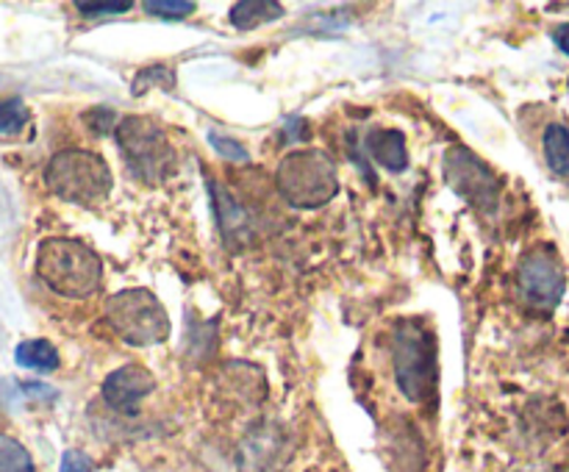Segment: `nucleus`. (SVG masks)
Segmentation results:
<instances>
[{"mask_svg":"<svg viewBox=\"0 0 569 472\" xmlns=\"http://www.w3.org/2000/svg\"><path fill=\"white\" fill-rule=\"evenodd\" d=\"M37 275L50 292L83 300L103 287V261L78 239L50 237L37 250Z\"/></svg>","mask_w":569,"mask_h":472,"instance_id":"f257e3e1","label":"nucleus"},{"mask_svg":"<svg viewBox=\"0 0 569 472\" xmlns=\"http://www.w3.org/2000/svg\"><path fill=\"white\" fill-rule=\"evenodd\" d=\"M281 198L295 209H322L339 192L337 164L322 150H295L276 170Z\"/></svg>","mask_w":569,"mask_h":472,"instance_id":"f03ea898","label":"nucleus"},{"mask_svg":"<svg viewBox=\"0 0 569 472\" xmlns=\"http://www.w3.org/2000/svg\"><path fill=\"white\" fill-rule=\"evenodd\" d=\"M44 183L56 198L76 205L103 203L114 187L109 164L92 150H61L48 161Z\"/></svg>","mask_w":569,"mask_h":472,"instance_id":"7ed1b4c3","label":"nucleus"},{"mask_svg":"<svg viewBox=\"0 0 569 472\" xmlns=\"http://www.w3.org/2000/svg\"><path fill=\"white\" fill-rule=\"evenodd\" d=\"M106 322L131 348H150L170 337V317L148 289H122L106 300Z\"/></svg>","mask_w":569,"mask_h":472,"instance_id":"20e7f679","label":"nucleus"},{"mask_svg":"<svg viewBox=\"0 0 569 472\" xmlns=\"http://www.w3.org/2000/svg\"><path fill=\"white\" fill-rule=\"evenodd\" d=\"M117 144L122 150L128 170L144 183H159L176 167V150L164 128L150 117H126L117 122Z\"/></svg>","mask_w":569,"mask_h":472,"instance_id":"39448f33","label":"nucleus"},{"mask_svg":"<svg viewBox=\"0 0 569 472\" xmlns=\"http://www.w3.org/2000/svg\"><path fill=\"white\" fill-rule=\"evenodd\" d=\"M392 359L400 392L415 403L431 398L437 386V348H433L431 333L415 322L400 325L395 331Z\"/></svg>","mask_w":569,"mask_h":472,"instance_id":"423d86ee","label":"nucleus"},{"mask_svg":"<svg viewBox=\"0 0 569 472\" xmlns=\"http://www.w3.org/2000/svg\"><path fill=\"white\" fill-rule=\"evenodd\" d=\"M445 181L459 198L481 211H492L500 198V183L495 172L467 148H450L445 153Z\"/></svg>","mask_w":569,"mask_h":472,"instance_id":"0eeeda50","label":"nucleus"},{"mask_svg":"<svg viewBox=\"0 0 569 472\" xmlns=\"http://www.w3.org/2000/svg\"><path fill=\"white\" fill-rule=\"evenodd\" d=\"M517 283L526 298L528 305L542 311H553L565 298V267H561L559 255L550 248H537L522 259L520 272H517Z\"/></svg>","mask_w":569,"mask_h":472,"instance_id":"6e6552de","label":"nucleus"},{"mask_svg":"<svg viewBox=\"0 0 569 472\" xmlns=\"http://www.w3.org/2000/svg\"><path fill=\"white\" fill-rule=\"evenodd\" d=\"M156 389V378L142 364H126L106 375L103 381V400L114 411L122 414H137L139 405Z\"/></svg>","mask_w":569,"mask_h":472,"instance_id":"1a4fd4ad","label":"nucleus"},{"mask_svg":"<svg viewBox=\"0 0 569 472\" xmlns=\"http://www.w3.org/2000/svg\"><path fill=\"white\" fill-rule=\"evenodd\" d=\"M211 198H214V209H217V225L222 231V242L228 248H244L253 231H250V217L244 214L242 205L237 203L231 192L226 187H217V183H209Z\"/></svg>","mask_w":569,"mask_h":472,"instance_id":"9d476101","label":"nucleus"},{"mask_svg":"<svg viewBox=\"0 0 569 472\" xmlns=\"http://www.w3.org/2000/svg\"><path fill=\"white\" fill-rule=\"evenodd\" d=\"M367 153L389 172H403L409 167V150H406L403 131L395 128H376L367 137Z\"/></svg>","mask_w":569,"mask_h":472,"instance_id":"9b49d317","label":"nucleus"},{"mask_svg":"<svg viewBox=\"0 0 569 472\" xmlns=\"http://www.w3.org/2000/svg\"><path fill=\"white\" fill-rule=\"evenodd\" d=\"M278 17H283V6L276 0H242L231 6V26L239 31H253L267 22H276Z\"/></svg>","mask_w":569,"mask_h":472,"instance_id":"f8f14e48","label":"nucleus"},{"mask_svg":"<svg viewBox=\"0 0 569 472\" xmlns=\"http://www.w3.org/2000/svg\"><path fill=\"white\" fill-rule=\"evenodd\" d=\"M14 361L26 370L53 372L59 370V350L48 339H26L14 348Z\"/></svg>","mask_w":569,"mask_h":472,"instance_id":"ddd939ff","label":"nucleus"},{"mask_svg":"<svg viewBox=\"0 0 569 472\" xmlns=\"http://www.w3.org/2000/svg\"><path fill=\"white\" fill-rule=\"evenodd\" d=\"M545 159L556 175H569V128L561 122L545 128Z\"/></svg>","mask_w":569,"mask_h":472,"instance_id":"4468645a","label":"nucleus"},{"mask_svg":"<svg viewBox=\"0 0 569 472\" xmlns=\"http://www.w3.org/2000/svg\"><path fill=\"white\" fill-rule=\"evenodd\" d=\"M0 472H37L26 444L9 433H0Z\"/></svg>","mask_w":569,"mask_h":472,"instance_id":"2eb2a0df","label":"nucleus"},{"mask_svg":"<svg viewBox=\"0 0 569 472\" xmlns=\"http://www.w3.org/2000/svg\"><path fill=\"white\" fill-rule=\"evenodd\" d=\"M31 111L20 98H3L0 100V133H17L28 125Z\"/></svg>","mask_w":569,"mask_h":472,"instance_id":"dca6fc26","label":"nucleus"},{"mask_svg":"<svg viewBox=\"0 0 569 472\" xmlns=\"http://www.w3.org/2000/svg\"><path fill=\"white\" fill-rule=\"evenodd\" d=\"M198 6L189 3V0H148L144 3V11L153 17H161V20H183V17L194 14Z\"/></svg>","mask_w":569,"mask_h":472,"instance_id":"f3484780","label":"nucleus"},{"mask_svg":"<svg viewBox=\"0 0 569 472\" xmlns=\"http://www.w3.org/2000/svg\"><path fill=\"white\" fill-rule=\"evenodd\" d=\"M209 142L214 144L217 153L226 155V159H231V161H248L250 159L248 150H244L242 144L233 142V139H228V137H220V133H209Z\"/></svg>","mask_w":569,"mask_h":472,"instance_id":"a211bd4d","label":"nucleus"},{"mask_svg":"<svg viewBox=\"0 0 569 472\" xmlns=\"http://www.w3.org/2000/svg\"><path fill=\"white\" fill-rule=\"evenodd\" d=\"M128 9H131V3H128V0H122V3H78V11H81L83 17L126 14Z\"/></svg>","mask_w":569,"mask_h":472,"instance_id":"6ab92c4d","label":"nucleus"},{"mask_svg":"<svg viewBox=\"0 0 569 472\" xmlns=\"http://www.w3.org/2000/svg\"><path fill=\"white\" fill-rule=\"evenodd\" d=\"M59 470L61 472H94L92 461H89L81 450H67V453L61 455Z\"/></svg>","mask_w":569,"mask_h":472,"instance_id":"aec40b11","label":"nucleus"},{"mask_svg":"<svg viewBox=\"0 0 569 472\" xmlns=\"http://www.w3.org/2000/svg\"><path fill=\"white\" fill-rule=\"evenodd\" d=\"M553 42L569 56V22H561V26L553 28Z\"/></svg>","mask_w":569,"mask_h":472,"instance_id":"412c9836","label":"nucleus"}]
</instances>
